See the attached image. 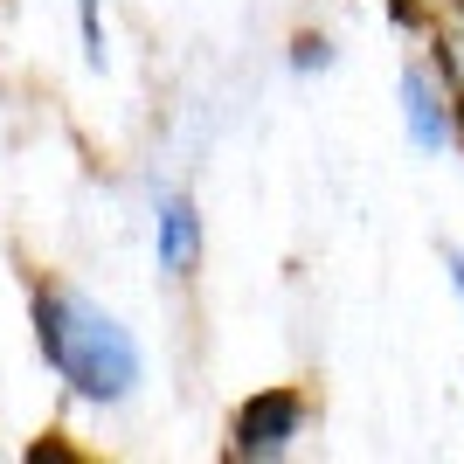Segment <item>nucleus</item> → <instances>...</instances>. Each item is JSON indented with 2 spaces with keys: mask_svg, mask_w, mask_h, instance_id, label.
<instances>
[{
  "mask_svg": "<svg viewBox=\"0 0 464 464\" xmlns=\"http://www.w3.org/2000/svg\"><path fill=\"white\" fill-rule=\"evenodd\" d=\"M35 347L56 368V382L77 402H97V409H118L139 388V374H146L132 326L118 312H104L91 291L63 285V277L35 285Z\"/></svg>",
  "mask_w": 464,
  "mask_h": 464,
  "instance_id": "nucleus-1",
  "label": "nucleus"
},
{
  "mask_svg": "<svg viewBox=\"0 0 464 464\" xmlns=\"http://www.w3.org/2000/svg\"><path fill=\"white\" fill-rule=\"evenodd\" d=\"M402 132L416 153H444L464 139V111H458V91L437 63H409L402 70Z\"/></svg>",
  "mask_w": 464,
  "mask_h": 464,
  "instance_id": "nucleus-2",
  "label": "nucleus"
},
{
  "mask_svg": "<svg viewBox=\"0 0 464 464\" xmlns=\"http://www.w3.org/2000/svg\"><path fill=\"white\" fill-rule=\"evenodd\" d=\"M298 430H305V395L298 388H256L229 423V458H250V464L285 458L298 444Z\"/></svg>",
  "mask_w": 464,
  "mask_h": 464,
  "instance_id": "nucleus-3",
  "label": "nucleus"
},
{
  "mask_svg": "<svg viewBox=\"0 0 464 464\" xmlns=\"http://www.w3.org/2000/svg\"><path fill=\"white\" fill-rule=\"evenodd\" d=\"M153 256L167 277H194L201 271V208L188 194H160L153 208Z\"/></svg>",
  "mask_w": 464,
  "mask_h": 464,
  "instance_id": "nucleus-4",
  "label": "nucleus"
},
{
  "mask_svg": "<svg viewBox=\"0 0 464 464\" xmlns=\"http://www.w3.org/2000/svg\"><path fill=\"white\" fill-rule=\"evenodd\" d=\"M437 70L450 77V91H458V111H464V7H450L444 35H437Z\"/></svg>",
  "mask_w": 464,
  "mask_h": 464,
  "instance_id": "nucleus-5",
  "label": "nucleus"
},
{
  "mask_svg": "<svg viewBox=\"0 0 464 464\" xmlns=\"http://www.w3.org/2000/svg\"><path fill=\"white\" fill-rule=\"evenodd\" d=\"M77 42H83V63L104 70V0H77Z\"/></svg>",
  "mask_w": 464,
  "mask_h": 464,
  "instance_id": "nucleus-6",
  "label": "nucleus"
},
{
  "mask_svg": "<svg viewBox=\"0 0 464 464\" xmlns=\"http://www.w3.org/2000/svg\"><path fill=\"white\" fill-rule=\"evenodd\" d=\"M291 63H298V70H319V63H333V42L305 35V42H298V56H291Z\"/></svg>",
  "mask_w": 464,
  "mask_h": 464,
  "instance_id": "nucleus-7",
  "label": "nucleus"
},
{
  "mask_svg": "<svg viewBox=\"0 0 464 464\" xmlns=\"http://www.w3.org/2000/svg\"><path fill=\"white\" fill-rule=\"evenodd\" d=\"M444 271H450V291H458V305H464V250L458 243H444Z\"/></svg>",
  "mask_w": 464,
  "mask_h": 464,
  "instance_id": "nucleus-8",
  "label": "nucleus"
},
{
  "mask_svg": "<svg viewBox=\"0 0 464 464\" xmlns=\"http://www.w3.org/2000/svg\"><path fill=\"white\" fill-rule=\"evenodd\" d=\"M430 7H437V0H430ZM444 7H464V0H444Z\"/></svg>",
  "mask_w": 464,
  "mask_h": 464,
  "instance_id": "nucleus-9",
  "label": "nucleus"
}]
</instances>
